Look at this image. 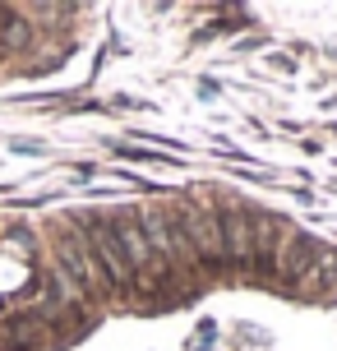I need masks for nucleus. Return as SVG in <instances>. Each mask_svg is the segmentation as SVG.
<instances>
[{"label": "nucleus", "mask_w": 337, "mask_h": 351, "mask_svg": "<svg viewBox=\"0 0 337 351\" xmlns=\"http://www.w3.org/2000/svg\"><path fill=\"white\" fill-rule=\"evenodd\" d=\"M84 241H88L92 263H97V273H102L111 296H134V273H129V263L121 254V241H116L111 222H88L84 227Z\"/></svg>", "instance_id": "obj_1"}, {"label": "nucleus", "mask_w": 337, "mask_h": 351, "mask_svg": "<svg viewBox=\"0 0 337 351\" xmlns=\"http://www.w3.org/2000/svg\"><path fill=\"white\" fill-rule=\"evenodd\" d=\"M185 217V236H190V250H195V263L208 268V273H227V254H222V222H217V208L208 204H185L180 208Z\"/></svg>", "instance_id": "obj_2"}, {"label": "nucleus", "mask_w": 337, "mask_h": 351, "mask_svg": "<svg viewBox=\"0 0 337 351\" xmlns=\"http://www.w3.org/2000/svg\"><path fill=\"white\" fill-rule=\"evenodd\" d=\"M55 263H60L65 287H74V291H92V296H111L107 282H102V273H97V263H92V250H88L84 236H74V231L55 236Z\"/></svg>", "instance_id": "obj_3"}, {"label": "nucleus", "mask_w": 337, "mask_h": 351, "mask_svg": "<svg viewBox=\"0 0 337 351\" xmlns=\"http://www.w3.org/2000/svg\"><path fill=\"white\" fill-rule=\"evenodd\" d=\"M222 222V254H227V268H236L240 278H254V213L240 208V204H227L217 213Z\"/></svg>", "instance_id": "obj_4"}, {"label": "nucleus", "mask_w": 337, "mask_h": 351, "mask_svg": "<svg viewBox=\"0 0 337 351\" xmlns=\"http://www.w3.org/2000/svg\"><path fill=\"white\" fill-rule=\"evenodd\" d=\"M314 241L305 236V231H291L286 227V236H282V250H277V273L273 278H282L291 291L301 287V278H305V268H310V259H314Z\"/></svg>", "instance_id": "obj_5"}, {"label": "nucleus", "mask_w": 337, "mask_h": 351, "mask_svg": "<svg viewBox=\"0 0 337 351\" xmlns=\"http://www.w3.org/2000/svg\"><path fill=\"white\" fill-rule=\"evenodd\" d=\"M333 278H337V250H314V259H310V268H305L296 291H310L314 296L323 287H333Z\"/></svg>", "instance_id": "obj_6"}, {"label": "nucleus", "mask_w": 337, "mask_h": 351, "mask_svg": "<svg viewBox=\"0 0 337 351\" xmlns=\"http://www.w3.org/2000/svg\"><path fill=\"white\" fill-rule=\"evenodd\" d=\"M28 23H23V19H10V23H5V42H10V47H28Z\"/></svg>", "instance_id": "obj_7"}]
</instances>
